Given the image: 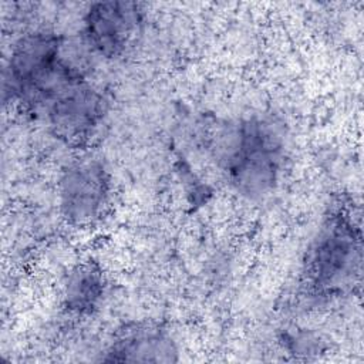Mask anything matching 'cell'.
<instances>
[{
	"label": "cell",
	"mask_w": 364,
	"mask_h": 364,
	"mask_svg": "<svg viewBox=\"0 0 364 364\" xmlns=\"http://www.w3.org/2000/svg\"><path fill=\"white\" fill-rule=\"evenodd\" d=\"M111 193V175L100 159H73L60 173V209L74 226H90L100 220L109 205Z\"/></svg>",
	"instance_id": "cell-4"
},
{
	"label": "cell",
	"mask_w": 364,
	"mask_h": 364,
	"mask_svg": "<svg viewBox=\"0 0 364 364\" xmlns=\"http://www.w3.org/2000/svg\"><path fill=\"white\" fill-rule=\"evenodd\" d=\"M144 17V6L136 1L109 0L91 3L82 21L84 43L101 57H119L141 33Z\"/></svg>",
	"instance_id": "cell-5"
},
{
	"label": "cell",
	"mask_w": 364,
	"mask_h": 364,
	"mask_svg": "<svg viewBox=\"0 0 364 364\" xmlns=\"http://www.w3.org/2000/svg\"><path fill=\"white\" fill-rule=\"evenodd\" d=\"M284 145V129L279 121L253 115L223 125L213 149L230 186L242 196L260 199L279 181Z\"/></svg>",
	"instance_id": "cell-1"
},
{
	"label": "cell",
	"mask_w": 364,
	"mask_h": 364,
	"mask_svg": "<svg viewBox=\"0 0 364 364\" xmlns=\"http://www.w3.org/2000/svg\"><path fill=\"white\" fill-rule=\"evenodd\" d=\"M104 361L173 363L178 347L168 330L156 323H132L115 334Z\"/></svg>",
	"instance_id": "cell-7"
},
{
	"label": "cell",
	"mask_w": 364,
	"mask_h": 364,
	"mask_svg": "<svg viewBox=\"0 0 364 364\" xmlns=\"http://www.w3.org/2000/svg\"><path fill=\"white\" fill-rule=\"evenodd\" d=\"M105 294V277L102 270L91 263H81L68 273L63 290L65 310L77 316L92 314Z\"/></svg>",
	"instance_id": "cell-8"
},
{
	"label": "cell",
	"mask_w": 364,
	"mask_h": 364,
	"mask_svg": "<svg viewBox=\"0 0 364 364\" xmlns=\"http://www.w3.org/2000/svg\"><path fill=\"white\" fill-rule=\"evenodd\" d=\"M65 38L41 28L11 46L3 71V100L37 114L48 98L84 68L65 51Z\"/></svg>",
	"instance_id": "cell-2"
},
{
	"label": "cell",
	"mask_w": 364,
	"mask_h": 364,
	"mask_svg": "<svg viewBox=\"0 0 364 364\" xmlns=\"http://www.w3.org/2000/svg\"><path fill=\"white\" fill-rule=\"evenodd\" d=\"M361 230L351 216L330 213L310 243L303 262L307 291L330 299L348 291L361 269Z\"/></svg>",
	"instance_id": "cell-3"
},
{
	"label": "cell",
	"mask_w": 364,
	"mask_h": 364,
	"mask_svg": "<svg viewBox=\"0 0 364 364\" xmlns=\"http://www.w3.org/2000/svg\"><path fill=\"white\" fill-rule=\"evenodd\" d=\"M107 111V100L87 75L63 88L43 109L54 134L65 141L81 142L92 135Z\"/></svg>",
	"instance_id": "cell-6"
}]
</instances>
